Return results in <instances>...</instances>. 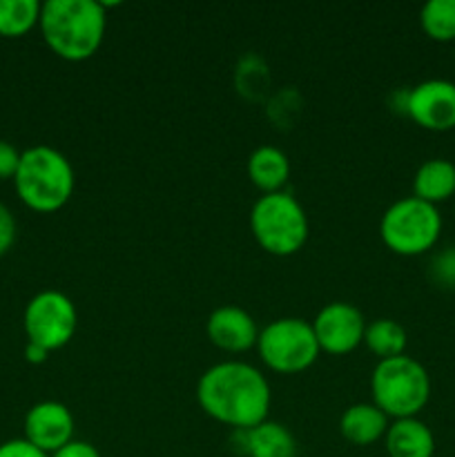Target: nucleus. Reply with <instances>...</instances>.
<instances>
[{"label":"nucleus","mask_w":455,"mask_h":457,"mask_svg":"<svg viewBox=\"0 0 455 457\" xmlns=\"http://www.w3.org/2000/svg\"><path fill=\"white\" fill-rule=\"evenodd\" d=\"M196 400L217 422L236 431H250L266 422L270 411V386L254 366L244 361H221L201 375Z\"/></svg>","instance_id":"obj_1"},{"label":"nucleus","mask_w":455,"mask_h":457,"mask_svg":"<svg viewBox=\"0 0 455 457\" xmlns=\"http://www.w3.org/2000/svg\"><path fill=\"white\" fill-rule=\"evenodd\" d=\"M105 22V9L96 0H47L40 7L38 25L56 56L79 62L101 47Z\"/></svg>","instance_id":"obj_2"},{"label":"nucleus","mask_w":455,"mask_h":457,"mask_svg":"<svg viewBox=\"0 0 455 457\" xmlns=\"http://www.w3.org/2000/svg\"><path fill=\"white\" fill-rule=\"evenodd\" d=\"M13 186L27 208L54 212L61 210L74 192V170L67 156L54 147H27L21 154Z\"/></svg>","instance_id":"obj_3"},{"label":"nucleus","mask_w":455,"mask_h":457,"mask_svg":"<svg viewBox=\"0 0 455 457\" xmlns=\"http://www.w3.org/2000/svg\"><path fill=\"white\" fill-rule=\"evenodd\" d=\"M370 388L375 406L388 418H418L431 397V378L418 360L400 355L375 366Z\"/></svg>","instance_id":"obj_4"},{"label":"nucleus","mask_w":455,"mask_h":457,"mask_svg":"<svg viewBox=\"0 0 455 457\" xmlns=\"http://www.w3.org/2000/svg\"><path fill=\"white\" fill-rule=\"evenodd\" d=\"M250 228L257 244L277 257L294 254L308 239L306 212L288 192L259 196L250 212Z\"/></svg>","instance_id":"obj_5"},{"label":"nucleus","mask_w":455,"mask_h":457,"mask_svg":"<svg viewBox=\"0 0 455 457\" xmlns=\"http://www.w3.org/2000/svg\"><path fill=\"white\" fill-rule=\"evenodd\" d=\"M379 235L388 250L404 257H418L431 250L442 235V214L437 205L418 196H404L388 205L379 221Z\"/></svg>","instance_id":"obj_6"},{"label":"nucleus","mask_w":455,"mask_h":457,"mask_svg":"<svg viewBox=\"0 0 455 457\" xmlns=\"http://www.w3.org/2000/svg\"><path fill=\"white\" fill-rule=\"evenodd\" d=\"M257 346L259 355L266 361L268 369L284 375L302 373V370L310 369L321 351L312 324L297 320V317L270 321L259 333Z\"/></svg>","instance_id":"obj_7"},{"label":"nucleus","mask_w":455,"mask_h":457,"mask_svg":"<svg viewBox=\"0 0 455 457\" xmlns=\"http://www.w3.org/2000/svg\"><path fill=\"white\" fill-rule=\"evenodd\" d=\"M76 306L65 293L43 290L27 302L22 312L27 342L38 344L45 351H58L76 333Z\"/></svg>","instance_id":"obj_8"},{"label":"nucleus","mask_w":455,"mask_h":457,"mask_svg":"<svg viewBox=\"0 0 455 457\" xmlns=\"http://www.w3.org/2000/svg\"><path fill=\"white\" fill-rule=\"evenodd\" d=\"M404 110L419 128L449 132L455 128V83L428 79L406 94Z\"/></svg>","instance_id":"obj_9"},{"label":"nucleus","mask_w":455,"mask_h":457,"mask_svg":"<svg viewBox=\"0 0 455 457\" xmlns=\"http://www.w3.org/2000/svg\"><path fill=\"white\" fill-rule=\"evenodd\" d=\"M317 344L330 355H346L364 342L366 321L360 308L346 302H333L317 312L312 321Z\"/></svg>","instance_id":"obj_10"},{"label":"nucleus","mask_w":455,"mask_h":457,"mask_svg":"<svg viewBox=\"0 0 455 457\" xmlns=\"http://www.w3.org/2000/svg\"><path fill=\"white\" fill-rule=\"evenodd\" d=\"M25 440L47 455L74 440V415L61 402H38L25 415Z\"/></svg>","instance_id":"obj_11"},{"label":"nucleus","mask_w":455,"mask_h":457,"mask_svg":"<svg viewBox=\"0 0 455 457\" xmlns=\"http://www.w3.org/2000/svg\"><path fill=\"white\" fill-rule=\"evenodd\" d=\"M205 330H208L210 342L228 353L248 351L259 339L257 324L239 306H221L210 312Z\"/></svg>","instance_id":"obj_12"},{"label":"nucleus","mask_w":455,"mask_h":457,"mask_svg":"<svg viewBox=\"0 0 455 457\" xmlns=\"http://www.w3.org/2000/svg\"><path fill=\"white\" fill-rule=\"evenodd\" d=\"M384 442L388 457H433L435 453L433 431L418 418L395 420L388 424Z\"/></svg>","instance_id":"obj_13"},{"label":"nucleus","mask_w":455,"mask_h":457,"mask_svg":"<svg viewBox=\"0 0 455 457\" xmlns=\"http://www.w3.org/2000/svg\"><path fill=\"white\" fill-rule=\"evenodd\" d=\"M339 431L351 445L368 446L386 436L388 415L375 404H352L343 411Z\"/></svg>","instance_id":"obj_14"},{"label":"nucleus","mask_w":455,"mask_h":457,"mask_svg":"<svg viewBox=\"0 0 455 457\" xmlns=\"http://www.w3.org/2000/svg\"><path fill=\"white\" fill-rule=\"evenodd\" d=\"M244 436V453L248 457H297V440L293 433L277 422H261Z\"/></svg>","instance_id":"obj_15"},{"label":"nucleus","mask_w":455,"mask_h":457,"mask_svg":"<svg viewBox=\"0 0 455 457\" xmlns=\"http://www.w3.org/2000/svg\"><path fill=\"white\" fill-rule=\"evenodd\" d=\"M455 195V165L446 159H428L415 172L413 196L426 204H442Z\"/></svg>","instance_id":"obj_16"},{"label":"nucleus","mask_w":455,"mask_h":457,"mask_svg":"<svg viewBox=\"0 0 455 457\" xmlns=\"http://www.w3.org/2000/svg\"><path fill=\"white\" fill-rule=\"evenodd\" d=\"M248 177L254 186L263 190V195L281 192L290 177V161L279 147L261 145L250 154L248 159Z\"/></svg>","instance_id":"obj_17"},{"label":"nucleus","mask_w":455,"mask_h":457,"mask_svg":"<svg viewBox=\"0 0 455 457\" xmlns=\"http://www.w3.org/2000/svg\"><path fill=\"white\" fill-rule=\"evenodd\" d=\"M406 339L409 337L404 326L395 320H375L373 324L366 326L364 333V344L379 357V361L404 355Z\"/></svg>","instance_id":"obj_18"},{"label":"nucleus","mask_w":455,"mask_h":457,"mask_svg":"<svg viewBox=\"0 0 455 457\" xmlns=\"http://www.w3.org/2000/svg\"><path fill=\"white\" fill-rule=\"evenodd\" d=\"M38 0H0V36L18 38L40 21Z\"/></svg>","instance_id":"obj_19"},{"label":"nucleus","mask_w":455,"mask_h":457,"mask_svg":"<svg viewBox=\"0 0 455 457\" xmlns=\"http://www.w3.org/2000/svg\"><path fill=\"white\" fill-rule=\"evenodd\" d=\"M419 22L428 38L437 43L455 40V0H428L419 12Z\"/></svg>","instance_id":"obj_20"},{"label":"nucleus","mask_w":455,"mask_h":457,"mask_svg":"<svg viewBox=\"0 0 455 457\" xmlns=\"http://www.w3.org/2000/svg\"><path fill=\"white\" fill-rule=\"evenodd\" d=\"M431 279L442 288H455V245L433 257Z\"/></svg>","instance_id":"obj_21"},{"label":"nucleus","mask_w":455,"mask_h":457,"mask_svg":"<svg viewBox=\"0 0 455 457\" xmlns=\"http://www.w3.org/2000/svg\"><path fill=\"white\" fill-rule=\"evenodd\" d=\"M21 154L22 152H18L16 145L0 138V181L16 177L18 165H21Z\"/></svg>","instance_id":"obj_22"},{"label":"nucleus","mask_w":455,"mask_h":457,"mask_svg":"<svg viewBox=\"0 0 455 457\" xmlns=\"http://www.w3.org/2000/svg\"><path fill=\"white\" fill-rule=\"evenodd\" d=\"M0 457H49L38 446L27 442L25 437H16V440H7L0 445Z\"/></svg>","instance_id":"obj_23"},{"label":"nucleus","mask_w":455,"mask_h":457,"mask_svg":"<svg viewBox=\"0 0 455 457\" xmlns=\"http://www.w3.org/2000/svg\"><path fill=\"white\" fill-rule=\"evenodd\" d=\"M16 241V219L9 212L7 205L0 201V257L7 253Z\"/></svg>","instance_id":"obj_24"},{"label":"nucleus","mask_w":455,"mask_h":457,"mask_svg":"<svg viewBox=\"0 0 455 457\" xmlns=\"http://www.w3.org/2000/svg\"><path fill=\"white\" fill-rule=\"evenodd\" d=\"M49 457H101L98 449L89 442H80V440H71L70 445H65L62 449H58L56 453H52Z\"/></svg>","instance_id":"obj_25"},{"label":"nucleus","mask_w":455,"mask_h":457,"mask_svg":"<svg viewBox=\"0 0 455 457\" xmlns=\"http://www.w3.org/2000/svg\"><path fill=\"white\" fill-rule=\"evenodd\" d=\"M47 355H49V351H45L43 346L27 342V346H25V360L27 361H31V364H43V361L47 360Z\"/></svg>","instance_id":"obj_26"}]
</instances>
